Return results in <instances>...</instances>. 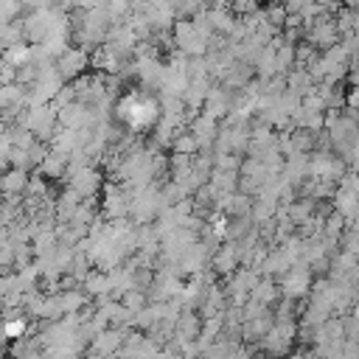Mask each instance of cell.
I'll return each instance as SVG.
<instances>
[{
    "label": "cell",
    "mask_w": 359,
    "mask_h": 359,
    "mask_svg": "<svg viewBox=\"0 0 359 359\" xmlns=\"http://www.w3.org/2000/svg\"><path fill=\"white\" fill-rule=\"evenodd\" d=\"M154 104L151 101H146V98H140V95H129L123 104H121V115L132 123V126H143V123H149V121H154Z\"/></svg>",
    "instance_id": "6da1fadb"
}]
</instances>
